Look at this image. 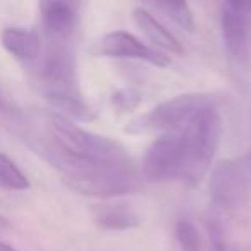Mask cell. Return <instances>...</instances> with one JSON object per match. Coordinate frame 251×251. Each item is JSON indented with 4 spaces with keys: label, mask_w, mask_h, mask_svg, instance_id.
<instances>
[{
    "label": "cell",
    "mask_w": 251,
    "mask_h": 251,
    "mask_svg": "<svg viewBox=\"0 0 251 251\" xmlns=\"http://www.w3.org/2000/svg\"><path fill=\"white\" fill-rule=\"evenodd\" d=\"M176 239H177L181 251H200L201 248L198 229L189 220H179L176 224Z\"/></svg>",
    "instance_id": "19"
},
{
    "label": "cell",
    "mask_w": 251,
    "mask_h": 251,
    "mask_svg": "<svg viewBox=\"0 0 251 251\" xmlns=\"http://www.w3.org/2000/svg\"><path fill=\"white\" fill-rule=\"evenodd\" d=\"M35 76L45 97L52 95H81L77 86L76 59L67 42L50 40L47 50H42L35 60Z\"/></svg>",
    "instance_id": "5"
},
{
    "label": "cell",
    "mask_w": 251,
    "mask_h": 251,
    "mask_svg": "<svg viewBox=\"0 0 251 251\" xmlns=\"http://www.w3.org/2000/svg\"><path fill=\"white\" fill-rule=\"evenodd\" d=\"M40 16L53 42H67L79 19V0H40Z\"/></svg>",
    "instance_id": "10"
},
{
    "label": "cell",
    "mask_w": 251,
    "mask_h": 251,
    "mask_svg": "<svg viewBox=\"0 0 251 251\" xmlns=\"http://www.w3.org/2000/svg\"><path fill=\"white\" fill-rule=\"evenodd\" d=\"M226 7L241 12V14L251 16V0H226Z\"/></svg>",
    "instance_id": "21"
},
{
    "label": "cell",
    "mask_w": 251,
    "mask_h": 251,
    "mask_svg": "<svg viewBox=\"0 0 251 251\" xmlns=\"http://www.w3.org/2000/svg\"><path fill=\"white\" fill-rule=\"evenodd\" d=\"M91 217L95 224L107 230H129L140 227L141 219L138 212L124 201L100 203L91 206Z\"/></svg>",
    "instance_id": "11"
},
{
    "label": "cell",
    "mask_w": 251,
    "mask_h": 251,
    "mask_svg": "<svg viewBox=\"0 0 251 251\" xmlns=\"http://www.w3.org/2000/svg\"><path fill=\"white\" fill-rule=\"evenodd\" d=\"M0 188L9 191H25L29 188V181L25 172L4 153H0Z\"/></svg>",
    "instance_id": "15"
},
{
    "label": "cell",
    "mask_w": 251,
    "mask_h": 251,
    "mask_svg": "<svg viewBox=\"0 0 251 251\" xmlns=\"http://www.w3.org/2000/svg\"><path fill=\"white\" fill-rule=\"evenodd\" d=\"M206 227H208L210 239H212V244H213V248H215V251H237L236 248L229 243V239L226 237V234H224L222 227H220L219 224H215L213 220H208Z\"/></svg>",
    "instance_id": "20"
},
{
    "label": "cell",
    "mask_w": 251,
    "mask_h": 251,
    "mask_svg": "<svg viewBox=\"0 0 251 251\" xmlns=\"http://www.w3.org/2000/svg\"><path fill=\"white\" fill-rule=\"evenodd\" d=\"M91 53L97 57H110V59L143 60L157 67L171 66V57H167V53L145 45L140 38L127 31H114L103 35L93 45Z\"/></svg>",
    "instance_id": "9"
},
{
    "label": "cell",
    "mask_w": 251,
    "mask_h": 251,
    "mask_svg": "<svg viewBox=\"0 0 251 251\" xmlns=\"http://www.w3.org/2000/svg\"><path fill=\"white\" fill-rule=\"evenodd\" d=\"M0 115H4V117L11 122L12 127L23 124V122L26 121L25 114H23V108L19 107V103L14 100L11 91L2 83H0Z\"/></svg>",
    "instance_id": "18"
},
{
    "label": "cell",
    "mask_w": 251,
    "mask_h": 251,
    "mask_svg": "<svg viewBox=\"0 0 251 251\" xmlns=\"http://www.w3.org/2000/svg\"><path fill=\"white\" fill-rule=\"evenodd\" d=\"M220 25L230 69L246 83L251 71V16L224 7Z\"/></svg>",
    "instance_id": "8"
},
{
    "label": "cell",
    "mask_w": 251,
    "mask_h": 251,
    "mask_svg": "<svg viewBox=\"0 0 251 251\" xmlns=\"http://www.w3.org/2000/svg\"><path fill=\"white\" fill-rule=\"evenodd\" d=\"M215 105V98L210 93H184L172 97L158 103L150 112L134 117L127 124L124 133L148 134L167 133L186 126L196 114Z\"/></svg>",
    "instance_id": "4"
},
{
    "label": "cell",
    "mask_w": 251,
    "mask_h": 251,
    "mask_svg": "<svg viewBox=\"0 0 251 251\" xmlns=\"http://www.w3.org/2000/svg\"><path fill=\"white\" fill-rule=\"evenodd\" d=\"M36 155L60 172L73 191L95 198L131 195L143 188V174L131 157L84 158L67 153L47 134H36L28 122L14 129Z\"/></svg>",
    "instance_id": "1"
},
{
    "label": "cell",
    "mask_w": 251,
    "mask_h": 251,
    "mask_svg": "<svg viewBox=\"0 0 251 251\" xmlns=\"http://www.w3.org/2000/svg\"><path fill=\"white\" fill-rule=\"evenodd\" d=\"M49 136L67 153L84 158H122L129 157L127 150L119 141L107 136H100L91 131H86L74 121L57 114L47 112L43 114Z\"/></svg>",
    "instance_id": "3"
},
{
    "label": "cell",
    "mask_w": 251,
    "mask_h": 251,
    "mask_svg": "<svg viewBox=\"0 0 251 251\" xmlns=\"http://www.w3.org/2000/svg\"><path fill=\"white\" fill-rule=\"evenodd\" d=\"M143 101V95L136 88H121L110 97V103L117 114H133Z\"/></svg>",
    "instance_id": "17"
},
{
    "label": "cell",
    "mask_w": 251,
    "mask_h": 251,
    "mask_svg": "<svg viewBox=\"0 0 251 251\" xmlns=\"http://www.w3.org/2000/svg\"><path fill=\"white\" fill-rule=\"evenodd\" d=\"M186 169V140L182 127L167 131L148 147L143 155L141 174L153 182L182 179Z\"/></svg>",
    "instance_id": "6"
},
{
    "label": "cell",
    "mask_w": 251,
    "mask_h": 251,
    "mask_svg": "<svg viewBox=\"0 0 251 251\" xmlns=\"http://www.w3.org/2000/svg\"><path fill=\"white\" fill-rule=\"evenodd\" d=\"M182 133L186 140V169L181 181L195 188L208 174L222 138V117L215 105L196 114L182 126Z\"/></svg>",
    "instance_id": "2"
},
{
    "label": "cell",
    "mask_w": 251,
    "mask_h": 251,
    "mask_svg": "<svg viewBox=\"0 0 251 251\" xmlns=\"http://www.w3.org/2000/svg\"><path fill=\"white\" fill-rule=\"evenodd\" d=\"M155 4L186 31H195V16L186 0H153Z\"/></svg>",
    "instance_id": "16"
},
{
    "label": "cell",
    "mask_w": 251,
    "mask_h": 251,
    "mask_svg": "<svg viewBox=\"0 0 251 251\" xmlns=\"http://www.w3.org/2000/svg\"><path fill=\"white\" fill-rule=\"evenodd\" d=\"M0 43L12 57L23 62H35L43 50L38 33L25 28H5L0 33Z\"/></svg>",
    "instance_id": "12"
},
{
    "label": "cell",
    "mask_w": 251,
    "mask_h": 251,
    "mask_svg": "<svg viewBox=\"0 0 251 251\" xmlns=\"http://www.w3.org/2000/svg\"><path fill=\"white\" fill-rule=\"evenodd\" d=\"M0 251H18L16 248H12L11 244L4 243V241H0Z\"/></svg>",
    "instance_id": "23"
},
{
    "label": "cell",
    "mask_w": 251,
    "mask_h": 251,
    "mask_svg": "<svg viewBox=\"0 0 251 251\" xmlns=\"http://www.w3.org/2000/svg\"><path fill=\"white\" fill-rule=\"evenodd\" d=\"M47 101L57 110V114L71 121L91 122L97 119V110L81 95H52L45 97Z\"/></svg>",
    "instance_id": "14"
},
{
    "label": "cell",
    "mask_w": 251,
    "mask_h": 251,
    "mask_svg": "<svg viewBox=\"0 0 251 251\" xmlns=\"http://www.w3.org/2000/svg\"><path fill=\"white\" fill-rule=\"evenodd\" d=\"M133 19H134V25L138 26V29H140V31L153 43L155 49L164 50V52H169V53L184 52L181 42L176 38L174 33L169 31L158 19H155L153 16H151L148 11H145L143 7L134 9Z\"/></svg>",
    "instance_id": "13"
},
{
    "label": "cell",
    "mask_w": 251,
    "mask_h": 251,
    "mask_svg": "<svg viewBox=\"0 0 251 251\" xmlns=\"http://www.w3.org/2000/svg\"><path fill=\"white\" fill-rule=\"evenodd\" d=\"M7 229H9V220L4 215H0V232H4Z\"/></svg>",
    "instance_id": "22"
},
{
    "label": "cell",
    "mask_w": 251,
    "mask_h": 251,
    "mask_svg": "<svg viewBox=\"0 0 251 251\" xmlns=\"http://www.w3.org/2000/svg\"><path fill=\"white\" fill-rule=\"evenodd\" d=\"M251 174L246 160H222L212 172L208 191L212 203L224 210H241L250 201Z\"/></svg>",
    "instance_id": "7"
}]
</instances>
